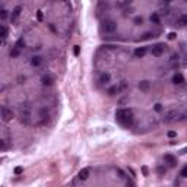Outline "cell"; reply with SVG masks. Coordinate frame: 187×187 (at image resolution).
<instances>
[{
  "mask_svg": "<svg viewBox=\"0 0 187 187\" xmlns=\"http://www.w3.org/2000/svg\"><path fill=\"white\" fill-rule=\"evenodd\" d=\"M116 120L124 127L133 126V111L130 108H118L116 111Z\"/></svg>",
  "mask_w": 187,
  "mask_h": 187,
  "instance_id": "1",
  "label": "cell"
},
{
  "mask_svg": "<svg viewBox=\"0 0 187 187\" xmlns=\"http://www.w3.org/2000/svg\"><path fill=\"white\" fill-rule=\"evenodd\" d=\"M101 28H102V32H105V34H113L117 29V25L114 21H104Z\"/></svg>",
  "mask_w": 187,
  "mask_h": 187,
  "instance_id": "2",
  "label": "cell"
},
{
  "mask_svg": "<svg viewBox=\"0 0 187 187\" xmlns=\"http://www.w3.org/2000/svg\"><path fill=\"white\" fill-rule=\"evenodd\" d=\"M2 118H3V121H10L12 118H13V111H12L10 108H7V107H2Z\"/></svg>",
  "mask_w": 187,
  "mask_h": 187,
  "instance_id": "3",
  "label": "cell"
},
{
  "mask_svg": "<svg viewBox=\"0 0 187 187\" xmlns=\"http://www.w3.org/2000/svg\"><path fill=\"white\" fill-rule=\"evenodd\" d=\"M164 51H165V45H164V44H155V45H152V54H154L155 57L162 56Z\"/></svg>",
  "mask_w": 187,
  "mask_h": 187,
  "instance_id": "4",
  "label": "cell"
},
{
  "mask_svg": "<svg viewBox=\"0 0 187 187\" xmlns=\"http://www.w3.org/2000/svg\"><path fill=\"white\" fill-rule=\"evenodd\" d=\"M89 176H91V170H89V168H82V170L79 171V174H78L79 180H82V181L88 180V178H89Z\"/></svg>",
  "mask_w": 187,
  "mask_h": 187,
  "instance_id": "5",
  "label": "cell"
},
{
  "mask_svg": "<svg viewBox=\"0 0 187 187\" xmlns=\"http://www.w3.org/2000/svg\"><path fill=\"white\" fill-rule=\"evenodd\" d=\"M164 161H165L170 167H176V165H177V158L174 156V155H170V154L164 155Z\"/></svg>",
  "mask_w": 187,
  "mask_h": 187,
  "instance_id": "6",
  "label": "cell"
},
{
  "mask_svg": "<svg viewBox=\"0 0 187 187\" xmlns=\"http://www.w3.org/2000/svg\"><path fill=\"white\" fill-rule=\"evenodd\" d=\"M21 10H22V7H21V6H16V7L13 9V12H12V16H10L12 23H15V22H16V19H18V18H19V15H21Z\"/></svg>",
  "mask_w": 187,
  "mask_h": 187,
  "instance_id": "7",
  "label": "cell"
},
{
  "mask_svg": "<svg viewBox=\"0 0 187 187\" xmlns=\"http://www.w3.org/2000/svg\"><path fill=\"white\" fill-rule=\"evenodd\" d=\"M138 86H139V89H140V91L148 92V91H149V88H151V82H149V81H140Z\"/></svg>",
  "mask_w": 187,
  "mask_h": 187,
  "instance_id": "8",
  "label": "cell"
},
{
  "mask_svg": "<svg viewBox=\"0 0 187 187\" xmlns=\"http://www.w3.org/2000/svg\"><path fill=\"white\" fill-rule=\"evenodd\" d=\"M99 82L102 85H108L111 82V75L110 73H101V76H99Z\"/></svg>",
  "mask_w": 187,
  "mask_h": 187,
  "instance_id": "9",
  "label": "cell"
},
{
  "mask_svg": "<svg viewBox=\"0 0 187 187\" xmlns=\"http://www.w3.org/2000/svg\"><path fill=\"white\" fill-rule=\"evenodd\" d=\"M183 82H184V76H183L181 73H176L172 76V83L174 85H181Z\"/></svg>",
  "mask_w": 187,
  "mask_h": 187,
  "instance_id": "10",
  "label": "cell"
},
{
  "mask_svg": "<svg viewBox=\"0 0 187 187\" xmlns=\"http://www.w3.org/2000/svg\"><path fill=\"white\" fill-rule=\"evenodd\" d=\"M41 63H43V57H40V56H34V57H31V66L38 67V66H41Z\"/></svg>",
  "mask_w": 187,
  "mask_h": 187,
  "instance_id": "11",
  "label": "cell"
},
{
  "mask_svg": "<svg viewBox=\"0 0 187 187\" xmlns=\"http://www.w3.org/2000/svg\"><path fill=\"white\" fill-rule=\"evenodd\" d=\"M41 83L44 86H50V85H53V78L50 76V75H44V76L41 78Z\"/></svg>",
  "mask_w": 187,
  "mask_h": 187,
  "instance_id": "12",
  "label": "cell"
},
{
  "mask_svg": "<svg viewBox=\"0 0 187 187\" xmlns=\"http://www.w3.org/2000/svg\"><path fill=\"white\" fill-rule=\"evenodd\" d=\"M145 54H146V48L145 47H139V48L134 50V56L136 57H143Z\"/></svg>",
  "mask_w": 187,
  "mask_h": 187,
  "instance_id": "13",
  "label": "cell"
},
{
  "mask_svg": "<svg viewBox=\"0 0 187 187\" xmlns=\"http://www.w3.org/2000/svg\"><path fill=\"white\" fill-rule=\"evenodd\" d=\"M177 23H178V27H186V25H187V15L180 16L178 21H177Z\"/></svg>",
  "mask_w": 187,
  "mask_h": 187,
  "instance_id": "14",
  "label": "cell"
},
{
  "mask_svg": "<svg viewBox=\"0 0 187 187\" xmlns=\"http://www.w3.org/2000/svg\"><path fill=\"white\" fill-rule=\"evenodd\" d=\"M0 35H2V40L5 41L6 37H7V28L5 27V25H2V27H0Z\"/></svg>",
  "mask_w": 187,
  "mask_h": 187,
  "instance_id": "15",
  "label": "cell"
},
{
  "mask_svg": "<svg viewBox=\"0 0 187 187\" xmlns=\"http://www.w3.org/2000/svg\"><path fill=\"white\" fill-rule=\"evenodd\" d=\"M118 91H120V88H118V86H110L107 92H108V95H116Z\"/></svg>",
  "mask_w": 187,
  "mask_h": 187,
  "instance_id": "16",
  "label": "cell"
},
{
  "mask_svg": "<svg viewBox=\"0 0 187 187\" xmlns=\"http://www.w3.org/2000/svg\"><path fill=\"white\" fill-rule=\"evenodd\" d=\"M9 56H10V57H18V56H19V48H18V47H13V48L10 50Z\"/></svg>",
  "mask_w": 187,
  "mask_h": 187,
  "instance_id": "17",
  "label": "cell"
},
{
  "mask_svg": "<svg viewBox=\"0 0 187 187\" xmlns=\"http://www.w3.org/2000/svg\"><path fill=\"white\" fill-rule=\"evenodd\" d=\"M149 19H151L152 23H159V15H158V13H152Z\"/></svg>",
  "mask_w": 187,
  "mask_h": 187,
  "instance_id": "18",
  "label": "cell"
},
{
  "mask_svg": "<svg viewBox=\"0 0 187 187\" xmlns=\"http://www.w3.org/2000/svg\"><path fill=\"white\" fill-rule=\"evenodd\" d=\"M15 47H18L19 50H21V48H23V47H25V41H23L22 38H21V40H18V41H16V45H15Z\"/></svg>",
  "mask_w": 187,
  "mask_h": 187,
  "instance_id": "19",
  "label": "cell"
},
{
  "mask_svg": "<svg viewBox=\"0 0 187 187\" xmlns=\"http://www.w3.org/2000/svg\"><path fill=\"white\" fill-rule=\"evenodd\" d=\"M40 116H41L43 118H45V117H48V111H47V108H43V110L40 111Z\"/></svg>",
  "mask_w": 187,
  "mask_h": 187,
  "instance_id": "20",
  "label": "cell"
},
{
  "mask_svg": "<svg viewBox=\"0 0 187 187\" xmlns=\"http://www.w3.org/2000/svg\"><path fill=\"white\" fill-rule=\"evenodd\" d=\"M180 176L184 177V178H187V165L183 167V170H181V172H180Z\"/></svg>",
  "mask_w": 187,
  "mask_h": 187,
  "instance_id": "21",
  "label": "cell"
},
{
  "mask_svg": "<svg viewBox=\"0 0 187 187\" xmlns=\"http://www.w3.org/2000/svg\"><path fill=\"white\" fill-rule=\"evenodd\" d=\"M0 18H2V21H5L7 18V10L6 9H3L2 12H0Z\"/></svg>",
  "mask_w": 187,
  "mask_h": 187,
  "instance_id": "22",
  "label": "cell"
},
{
  "mask_svg": "<svg viewBox=\"0 0 187 187\" xmlns=\"http://www.w3.org/2000/svg\"><path fill=\"white\" fill-rule=\"evenodd\" d=\"M167 136H168V138H171V139H172V138H177V133L174 132V130H170V132L167 133Z\"/></svg>",
  "mask_w": 187,
  "mask_h": 187,
  "instance_id": "23",
  "label": "cell"
},
{
  "mask_svg": "<svg viewBox=\"0 0 187 187\" xmlns=\"http://www.w3.org/2000/svg\"><path fill=\"white\" fill-rule=\"evenodd\" d=\"M161 15H162V16H168L170 15V9H162V10H161Z\"/></svg>",
  "mask_w": 187,
  "mask_h": 187,
  "instance_id": "24",
  "label": "cell"
},
{
  "mask_svg": "<svg viewBox=\"0 0 187 187\" xmlns=\"http://www.w3.org/2000/svg\"><path fill=\"white\" fill-rule=\"evenodd\" d=\"M23 172V168L22 167H16L15 168V174H16V176H19V174H22Z\"/></svg>",
  "mask_w": 187,
  "mask_h": 187,
  "instance_id": "25",
  "label": "cell"
},
{
  "mask_svg": "<svg viewBox=\"0 0 187 187\" xmlns=\"http://www.w3.org/2000/svg\"><path fill=\"white\" fill-rule=\"evenodd\" d=\"M174 114H176V113H174V111H171V113H168V116H167L165 121H171V120H172V116H174Z\"/></svg>",
  "mask_w": 187,
  "mask_h": 187,
  "instance_id": "26",
  "label": "cell"
},
{
  "mask_svg": "<svg viewBox=\"0 0 187 187\" xmlns=\"http://www.w3.org/2000/svg\"><path fill=\"white\" fill-rule=\"evenodd\" d=\"M155 111H158V113H161V111H162V105H161V104H155Z\"/></svg>",
  "mask_w": 187,
  "mask_h": 187,
  "instance_id": "27",
  "label": "cell"
},
{
  "mask_svg": "<svg viewBox=\"0 0 187 187\" xmlns=\"http://www.w3.org/2000/svg\"><path fill=\"white\" fill-rule=\"evenodd\" d=\"M142 22H143L142 18H134V23H136V25H140Z\"/></svg>",
  "mask_w": 187,
  "mask_h": 187,
  "instance_id": "28",
  "label": "cell"
},
{
  "mask_svg": "<svg viewBox=\"0 0 187 187\" xmlns=\"http://www.w3.org/2000/svg\"><path fill=\"white\" fill-rule=\"evenodd\" d=\"M37 18H38V21H43V12L38 10V13H37Z\"/></svg>",
  "mask_w": 187,
  "mask_h": 187,
  "instance_id": "29",
  "label": "cell"
},
{
  "mask_svg": "<svg viewBox=\"0 0 187 187\" xmlns=\"http://www.w3.org/2000/svg\"><path fill=\"white\" fill-rule=\"evenodd\" d=\"M73 51H75V54H79V45H75V50H73Z\"/></svg>",
  "mask_w": 187,
  "mask_h": 187,
  "instance_id": "30",
  "label": "cell"
},
{
  "mask_svg": "<svg viewBox=\"0 0 187 187\" xmlns=\"http://www.w3.org/2000/svg\"><path fill=\"white\" fill-rule=\"evenodd\" d=\"M168 38H170V40H174V38H176V34H174V32H171V34L168 35Z\"/></svg>",
  "mask_w": 187,
  "mask_h": 187,
  "instance_id": "31",
  "label": "cell"
},
{
  "mask_svg": "<svg viewBox=\"0 0 187 187\" xmlns=\"http://www.w3.org/2000/svg\"><path fill=\"white\" fill-rule=\"evenodd\" d=\"M18 81H19V83H23V82H25V76H23V78H22V76L18 78Z\"/></svg>",
  "mask_w": 187,
  "mask_h": 187,
  "instance_id": "32",
  "label": "cell"
},
{
  "mask_svg": "<svg viewBox=\"0 0 187 187\" xmlns=\"http://www.w3.org/2000/svg\"><path fill=\"white\" fill-rule=\"evenodd\" d=\"M158 172H159V174H162V172H165V168H161V167H159V168H158Z\"/></svg>",
  "mask_w": 187,
  "mask_h": 187,
  "instance_id": "33",
  "label": "cell"
},
{
  "mask_svg": "<svg viewBox=\"0 0 187 187\" xmlns=\"http://www.w3.org/2000/svg\"><path fill=\"white\" fill-rule=\"evenodd\" d=\"M48 27H50V29H51L53 32H56V28H54V25H51V23H50V25H48Z\"/></svg>",
  "mask_w": 187,
  "mask_h": 187,
  "instance_id": "34",
  "label": "cell"
},
{
  "mask_svg": "<svg viewBox=\"0 0 187 187\" xmlns=\"http://www.w3.org/2000/svg\"><path fill=\"white\" fill-rule=\"evenodd\" d=\"M171 59H172V60H177V59H178V56H177V54H172V56H171Z\"/></svg>",
  "mask_w": 187,
  "mask_h": 187,
  "instance_id": "35",
  "label": "cell"
},
{
  "mask_svg": "<svg viewBox=\"0 0 187 187\" xmlns=\"http://www.w3.org/2000/svg\"><path fill=\"white\" fill-rule=\"evenodd\" d=\"M162 2H164L165 5H168V3H171V2H172V0H162Z\"/></svg>",
  "mask_w": 187,
  "mask_h": 187,
  "instance_id": "36",
  "label": "cell"
},
{
  "mask_svg": "<svg viewBox=\"0 0 187 187\" xmlns=\"http://www.w3.org/2000/svg\"><path fill=\"white\" fill-rule=\"evenodd\" d=\"M143 174H145V176L148 174V168H146V167H143Z\"/></svg>",
  "mask_w": 187,
  "mask_h": 187,
  "instance_id": "37",
  "label": "cell"
},
{
  "mask_svg": "<svg viewBox=\"0 0 187 187\" xmlns=\"http://www.w3.org/2000/svg\"><path fill=\"white\" fill-rule=\"evenodd\" d=\"M184 2H187V0H184Z\"/></svg>",
  "mask_w": 187,
  "mask_h": 187,
  "instance_id": "38",
  "label": "cell"
},
{
  "mask_svg": "<svg viewBox=\"0 0 187 187\" xmlns=\"http://www.w3.org/2000/svg\"><path fill=\"white\" fill-rule=\"evenodd\" d=\"M186 57H187V56H186Z\"/></svg>",
  "mask_w": 187,
  "mask_h": 187,
  "instance_id": "39",
  "label": "cell"
}]
</instances>
